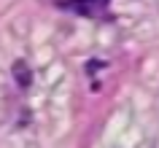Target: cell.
<instances>
[{
  "label": "cell",
  "mask_w": 159,
  "mask_h": 148,
  "mask_svg": "<svg viewBox=\"0 0 159 148\" xmlns=\"http://www.w3.org/2000/svg\"><path fill=\"white\" fill-rule=\"evenodd\" d=\"M14 75L19 78L22 89H27V86H30V70H27V65H25V62H16V65H14Z\"/></svg>",
  "instance_id": "6da1fadb"
}]
</instances>
